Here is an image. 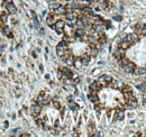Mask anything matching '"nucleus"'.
<instances>
[{"label":"nucleus","instance_id":"7","mask_svg":"<svg viewBox=\"0 0 146 137\" xmlns=\"http://www.w3.org/2000/svg\"><path fill=\"white\" fill-rule=\"evenodd\" d=\"M53 1H70V0H53Z\"/></svg>","mask_w":146,"mask_h":137},{"label":"nucleus","instance_id":"2","mask_svg":"<svg viewBox=\"0 0 146 137\" xmlns=\"http://www.w3.org/2000/svg\"><path fill=\"white\" fill-rule=\"evenodd\" d=\"M88 98L97 115L109 124L123 121L125 115L138 106L134 89L108 74L97 78L89 85Z\"/></svg>","mask_w":146,"mask_h":137},{"label":"nucleus","instance_id":"4","mask_svg":"<svg viewBox=\"0 0 146 137\" xmlns=\"http://www.w3.org/2000/svg\"><path fill=\"white\" fill-rule=\"evenodd\" d=\"M30 115L38 127L57 134L64 130L69 121L66 106L49 91H40L30 105Z\"/></svg>","mask_w":146,"mask_h":137},{"label":"nucleus","instance_id":"3","mask_svg":"<svg viewBox=\"0 0 146 137\" xmlns=\"http://www.w3.org/2000/svg\"><path fill=\"white\" fill-rule=\"evenodd\" d=\"M112 57L125 72L146 75V24H135L114 44Z\"/></svg>","mask_w":146,"mask_h":137},{"label":"nucleus","instance_id":"6","mask_svg":"<svg viewBox=\"0 0 146 137\" xmlns=\"http://www.w3.org/2000/svg\"><path fill=\"white\" fill-rule=\"evenodd\" d=\"M143 90H144V92H145V94H146V81H145V83H144V87H143Z\"/></svg>","mask_w":146,"mask_h":137},{"label":"nucleus","instance_id":"1","mask_svg":"<svg viewBox=\"0 0 146 137\" xmlns=\"http://www.w3.org/2000/svg\"><path fill=\"white\" fill-rule=\"evenodd\" d=\"M46 22L61 36L56 46L58 58L74 69L88 66L108 40L107 21L85 7H55L48 11Z\"/></svg>","mask_w":146,"mask_h":137},{"label":"nucleus","instance_id":"5","mask_svg":"<svg viewBox=\"0 0 146 137\" xmlns=\"http://www.w3.org/2000/svg\"><path fill=\"white\" fill-rule=\"evenodd\" d=\"M17 12L12 0H0V30L6 33L8 29V21Z\"/></svg>","mask_w":146,"mask_h":137}]
</instances>
